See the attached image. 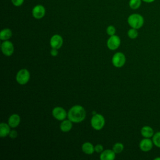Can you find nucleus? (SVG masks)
Returning <instances> with one entry per match:
<instances>
[{"label":"nucleus","mask_w":160,"mask_h":160,"mask_svg":"<svg viewBox=\"0 0 160 160\" xmlns=\"http://www.w3.org/2000/svg\"><path fill=\"white\" fill-rule=\"evenodd\" d=\"M154 144L152 142V140L150 138H144L142 139L139 144V147L140 149L143 152H149L150 151L152 148H153Z\"/></svg>","instance_id":"10"},{"label":"nucleus","mask_w":160,"mask_h":160,"mask_svg":"<svg viewBox=\"0 0 160 160\" xmlns=\"http://www.w3.org/2000/svg\"><path fill=\"white\" fill-rule=\"evenodd\" d=\"M50 53H51V55L52 56H57L58 54V49H54V48H52V49L50 51Z\"/></svg>","instance_id":"27"},{"label":"nucleus","mask_w":160,"mask_h":160,"mask_svg":"<svg viewBox=\"0 0 160 160\" xmlns=\"http://www.w3.org/2000/svg\"><path fill=\"white\" fill-rule=\"evenodd\" d=\"M142 0H129V6L132 9H137L141 5Z\"/></svg>","instance_id":"20"},{"label":"nucleus","mask_w":160,"mask_h":160,"mask_svg":"<svg viewBox=\"0 0 160 160\" xmlns=\"http://www.w3.org/2000/svg\"><path fill=\"white\" fill-rule=\"evenodd\" d=\"M30 79V73L26 69H20L16 74V80L18 84L24 85L27 84Z\"/></svg>","instance_id":"4"},{"label":"nucleus","mask_w":160,"mask_h":160,"mask_svg":"<svg viewBox=\"0 0 160 160\" xmlns=\"http://www.w3.org/2000/svg\"><path fill=\"white\" fill-rule=\"evenodd\" d=\"M144 19L142 16L139 14L134 13L129 16L128 18V23L132 28L138 29L142 27Z\"/></svg>","instance_id":"2"},{"label":"nucleus","mask_w":160,"mask_h":160,"mask_svg":"<svg viewBox=\"0 0 160 160\" xmlns=\"http://www.w3.org/2000/svg\"><path fill=\"white\" fill-rule=\"evenodd\" d=\"M10 126L5 122H1L0 124V137L5 138L7 136H9V134L11 131Z\"/></svg>","instance_id":"16"},{"label":"nucleus","mask_w":160,"mask_h":160,"mask_svg":"<svg viewBox=\"0 0 160 160\" xmlns=\"http://www.w3.org/2000/svg\"><path fill=\"white\" fill-rule=\"evenodd\" d=\"M1 48L2 52L6 56H11L14 51L13 44L8 40L3 41L1 45Z\"/></svg>","instance_id":"6"},{"label":"nucleus","mask_w":160,"mask_h":160,"mask_svg":"<svg viewBox=\"0 0 160 160\" xmlns=\"http://www.w3.org/2000/svg\"><path fill=\"white\" fill-rule=\"evenodd\" d=\"M9 136L12 139H14L18 136V132L16 130H11Z\"/></svg>","instance_id":"26"},{"label":"nucleus","mask_w":160,"mask_h":160,"mask_svg":"<svg viewBox=\"0 0 160 160\" xmlns=\"http://www.w3.org/2000/svg\"><path fill=\"white\" fill-rule=\"evenodd\" d=\"M124 149V145L121 142H116L114 144L112 147V150L116 154H119Z\"/></svg>","instance_id":"21"},{"label":"nucleus","mask_w":160,"mask_h":160,"mask_svg":"<svg viewBox=\"0 0 160 160\" xmlns=\"http://www.w3.org/2000/svg\"><path fill=\"white\" fill-rule=\"evenodd\" d=\"M21 122V118L18 114H11L8 119V124L11 128H14L19 126Z\"/></svg>","instance_id":"13"},{"label":"nucleus","mask_w":160,"mask_h":160,"mask_svg":"<svg viewBox=\"0 0 160 160\" xmlns=\"http://www.w3.org/2000/svg\"><path fill=\"white\" fill-rule=\"evenodd\" d=\"M12 31L9 28H4L0 32V39L6 41L10 39L12 36Z\"/></svg>","instance_id":"18"},{"label":"nucleus","mask_w":160,"mask_h":160,"mask_svg":"<svg viewBox=\"0 0 160 160\" xmlns=\"http://www.w3.org/2000/svg\"><path fill=\"white\" fill-rule=\"evenodd\" d=\"M106 32L107 34L111 36H112V35H114L115 33H116V28L114 26H112V25H110V26H108L106 28Z\"/></svg>","instance_id":"23"},{"label":"nucleus","mask_w":160,"mask_h":160,"mask_svg":"<svg viewBox=\"0 0 160 160\" xmlns=\"http://www.w3.org/2000/svg\"><path fill=\"white\" fill-rule=\"evenodd\" d=\"M154 134V129L149 126H144L141 129V134L144 138H151L153 136Z\"/></svg>","instance_id":"14"},{"label":"nucleus","mask_w":160,"mask_h":160,"mask_svg":"<svg viewBox=\"0 0 160 160\" xmlns=\"http://www.w3.org/2000/svg\"><path fill=\"white\" fill-rule=\"evenodd\" d=\"M72 122L69 119H64L60 124V129L64 132H67L71 131L72 127Z\"/></svg>","instance_id":"15"},{"label":"nucleus","mask_w":160,"mask_h":160,"mask_svg":"<svg viewBox=\"0 0 160 160\" xmlns=\"http://www.w3.org/2000/svg\"><path fill=\"white\" fill-rule=\"evenodd\" d=\"M116 158V153L112 149H106L101 152L99 158L101 160H113Z\"/></svg>","instance_id":"12"},{"label":"nucleus","mask_w":160,"mask_h":160,"mask_svg":"<svg viewBox=\"0 0 160 160\" xmlns=\"http://www.w3.org/2000/svg\"><path fill=\"white\" fill-rule=\"evenodd\" d=\"M142 1L145 2H147V3H151V2H154L155 0H142Z\"/></svg>","instance_id":"28"},{"label":"nucleus","mask_w":160,"mask_h":160,"mask_svg":"<svg viewBox=\"0 0 160 160\" xmlns=\"http://www.w3.org/2000/svg\"><path fill=\"white\" fill-rule=\"evenodd\" d=\"M126 56L121 52H116L112 58V63L116 68H121L126 63Z\"/></svg>","instance_id":"5"},{"label":"nucleus","mask_w":160,"mask_h":160,"mask_svg":"<svg viewBox=\"0 0 160 160\" xmlns=\"http://www.w3.org/2000/svg\"><path fill=\"white\" fill-rule=\"evenodd\" d=\"M154 160H160V157H156L154 159Z\"/></svg>","instance_id":"29"},{"label":"nucleus","mask_w":160,"mask_h":160,"mask_svg":"<svg viewBox=\"0 0 160 160\" xmlns=\"http://www.w3.org/2000/svg\"><path fill=\"white\" fill-rule=\"evenodd\" d=\"M82 151L86 154H92L95 151L94 146L93 144L89 142H86L82 145Z\"/></svg>","instance_id":"17"},{"label":"nucleus","mask_w":160,"mask_h":160,"mask_svg":"<svg viewBox=\"0 0 160 160\" xmlns=\"http://www.w3.org/2000/svg\"><path fill=\"white\" fill-rule=\"evenodd\" d=\"M152 140L154 145L156 147L160 148V131L156 132L154 134L153 136L152 137Z\"/></svg>","instance_id":"19"},{"label":"nucleus","mask_w":160,"mask_h":160,"mask_svg":"<svg viewBox=\"0 0 160 160\" xmlns=\"http://www.w3.org/2000/svg\"><path fill=\"white\" fill-rule=\"evenodd\" d=\"M91 125L93 129L99 131L102 129L105 125V119L101 114H93L91 119Z\"/></svg>","instance_id":"3"},{"label":"nucleus","mask_w":160,"mask_h":160,"mask_svg":"<svg viewBox=\"0 0 160 160\" xmlns=\"http://www.w3.org/2000/svg\"><path fill=\"white\" fill-rule=\"evenodd\" d=\"M46 14V9L41 4H38L33 7L32 9V16L37 19H42Z\"/></svg>","instance_id":"9"},{"label":"nucleus","mask_w":160,"mask_h":160,"mask_svg":"<svg viewBox=\"0 0 160 160\" xmlns=\"http://www.w3.org/2000/svg\"><path fill=\"white\" fill-rule=\"evenodd\" d=\"M128 36L130 39H136L138 36V29L131 28L128 31Z\"/></svg>","instance_id":"22"},{"label":"nucleus","mask_w":160,"mask_h":160,"mask_svg":"<svg viewBox=\"0 0 160 160\" xmlns=\"http://www.w3.org/2000/svg\"><path fill=\"white\" fill-rule=\"evenodd\" d=\"M85 109L80 105H75L70 108L68 112V118L72 122L79 123L83 121L86 118Z\"/></svg>","instance_id":"1"},{"label":"nucleus","mask_w":160,"mask_h":160,"mask_svg":"<svg viewBox=\"0 0 160 160\" xmlns=\"http://www.w3.org/2000/svg\"><path fill=\"white\" fill-rule=\"evenodd\" d=\"M63 44L62 38L59 34L53 35L50 39V46L54 49H59Z\"/></svg>","instance_id":"11"},{"label":"nucleus","mask_w":160,"mask_h":160,"mask_svg":"<svg viewBox=\"0 0 160 160\" xmlns=\"http://www.w3.org/2000/svg\"><path fill=\"white\" fill-rule=\"evenodd\" d=\"M24 1V0H11L12 4L16 7L21 6L23 4Z\"/></svg>","instance_id":"25"},{"label":"nucleus","mask_w":160,"mask_h":160,"mask_svg":"<svg viewBox=\"0 0 160 160\" xmlns=\"http://www.w3.org/2000/svg\"><path fill=\"white\" fill-rule=\"evenodd\" d=\"M121 44V39L118 36L112 35L111 36L107 41L108 48L112 51L117 49Z\"/></svg>","instance_id":"7"},{"label":"nucleus","mask_w":160,"mask_h":160,"mask_svg":"<svg viewBox=\"0 0 160 160\" xmlns=\"http://www.w3.org/2000/svg\"><path fill=\"white\" fill-rule=\"evenodd\" d=\"M94 151L98 153H101L104 151V148L102 144H98L94 146Z\"/></svg>","instance_id":"24"},{"label":"nucleus","mask_w":160,"mask_h":160,"mask_svg":"<svg viewBox=\"0 0 160 160\" xmlns=\"http://www.w3.org/2000/svg\"><path fill=\"white\" fill-rule=\"evenodd\" d=\"M52 114L55 119L61 121L64 120L66 118L68 117V113L66 112V110L63 108L59 106H57L53 108L52 111Z\"/></svg>","instance_id":"8"}]
</instances>
